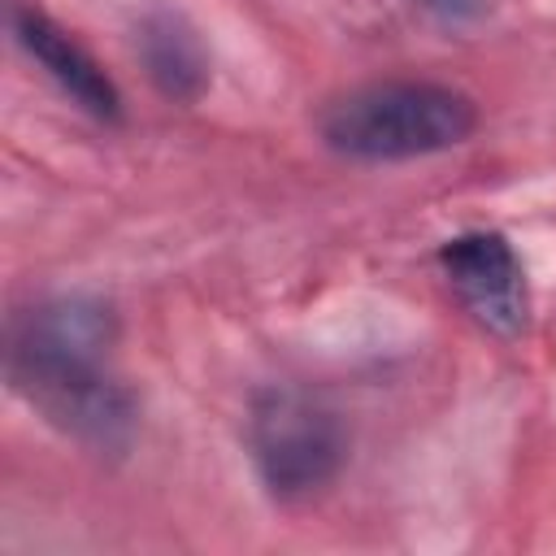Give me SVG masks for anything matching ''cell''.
Instances as JSON below:
<instances>
[{"label": "cell", "mask_w": 556, "mask_h": 556, "mask_svg": "<svg viewBox=\"0 0 556 556\" xmlns=\"http://www.w3.org/2000/svg\"><path fill=\"white\" fill-rule=\"evenodd\" d=\"M113 317L104 304L65 295L30 308L9 348L13 387L65 434L113 452L126 447L135 400L109 369Z\"/></svg>", "instance_id": "6da1fadb"}, {"label": "cell", "mask_w": 556, "mask_h": 556, "mask_svg": "<svg viewBox=\"0 0 556 556\" xmlns=\"http://www.w3.org/2000/svg\"><path fill=\"white\" fill-rule=\"evenodd\" d=\"M478 109L465 91L443 83H369L326 104L321 143L352 161H408L465 143Z\"/></svg>", "instance_id": "7a4b0ae2"}, {"label": "cell", "mask_w": 556, "mask_h": 556, "mask_svg": "<svg viewBox=\"0 0 556 556\" xmlns=\"http://www.w3.org/2000/svg\"><path fill=\"white\" fill-rule=\"evenodd\" d=\"M13 35H17V43L48 70V78H52L83 113H91V117H100V122H117L122 100H117L113 78H109V74L87 56V48H83L78 39H70L48 13H39V9H17V13H13Z\"/></svg>", "instance_id": "5b68a950"}, {"label": "cell", "mask_w": 556, "mask_h": 556, "mask_svg": "<svg viewBox=\"0 0 556 556\" xmlns=\"http://www.w3.org/2000/svg\"><path fill=\"white\" fill-rule=\"evenodd\" d=\"M248 447L265 491L282 504L308 500L330 486L348 452L339 417L295 387H269L252 400Z\"/></svg>", "instance_id": "3957f363"}, {"label": "cell", "mask_w": 556, "mask_h": 556, "mask_svg": "<svg viewBox=\"0 0 556 556\" xmlns=\"http://www.w3.org/2000/svg\"><path fill=\"white\" fill-rule=\"evenodd\" d=\"M439 265L465 313L495 339H517L530 326V287L513 243L495 230H469L439 248Z\"/></svg>", "instance_id": "277c9868"}, {"label": "cell", "mask_w": 556, "mask_h": 556, "mask_svg": "<svg viewBox=\"0 0 556 556\" xmlns=\"http://www.w3.org/2000/svg\"><path fill=\"white\" fill-rule=\"evenodd\" d=\"M413 4H421L439 17H447V22H469V17L482 13V0H413Z\"/></svg>", "instance_id": "52a82bcc"}, {"label": "cell", "mask_w": 556, "mask_h": 556, "mask_svg": "<svg viewBox=\"0 0 556 556\" xmlns=\"http://www.w3.org/2000/svg\"><path fill=\"white\" fill-rule=\"evenodd\" d=\"M139 56L148 65V78L174 96V100H195L200 87L208 83V56L204 43L195 39V30L169 13V9H152L139 22Z\"/></svg>", "instance_id": "8992f818"}]
</instances>
